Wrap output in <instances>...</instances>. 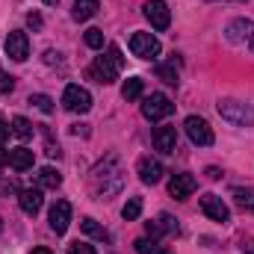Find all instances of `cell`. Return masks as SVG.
Here are the masks:
<instances>
[{"label": "cell", "instance_id": "6da1fadb", "mask_svg": "<svg viewBox=\"0 0 254 254\" xmlns=\"http://www.w3.org/2000/svg\"><path fill=\"white\" fill-rule=\"evenodd\" d=\"M219 116L237 127L254 125V110L246 107V104H240V101H219Z\"/></svg>", "mask_w": 254, "mask_h": 254}, {"label": "cell", "instance_id": "7a4b0ae2", "mask_svg": "<svg viewBox=\"0 0 254 254\" xmlns=\"http://www.w3.org/2000/svg\"><path fill=\"white\" fill-rule=\"evenodd\" d=\"M175 113V104L163 95V92H154V95H148L145 101H142V116L148 119V122H163L166 116H172Z\"/></svg>", "mask_w": 254, "mask_h": 254}, {"label": "cell", "instance_id": "3957f363", "mask_svg": "<svg viewBox=\"0 0 254 254\" xmlns=\"http://www.w3.org/2000/svg\"><path fill=\"white\" fill-rule=\"evenodd\" d=\"M130 51L139 60H157L160 57V39L151 33H133L130 36Z\"/></svg>", "mask_w": 254, "mask_h": 254}, {"label": "cell", "instance_id": "277c9868", "mask_svg": "<svg viewBox=\"0 0 254 254\" xmlns=\"http://www.w3.org/2000/svg\"><path fill=\"white\" fill-rule=\"evenodd\" d=\"M119 65L116 60L107 54V57H95V63L89 65V77L92 80H98V83H104V86H110V83H116V77H119Z\"/></svg>", "mask_w": 254, "mask_h": 254}, {"label": "cell", "instance_id": "5b68a950", "mask_svg": "<svg viewBox=\"0 0 254 254\" xmlns=\"http://www.w3.org/2000/svg\"><path fill=\"white\" fill-rule=\"evenodd\" d=\"M63 107L68 113H89V110H92V95H89L83 86H65Z\"/></svg>", "mask_w": 254, "mask_h": 254}, {"label": "cell", "instance_id": "8992f818", "mask_svg": "<svg viewBox=\"0 0 254 254\" xmlns=\"http://www.w3.org/2000/svg\"><path fill=\"white\" fill-rule=\"evenodd\" d=\"M184 127H187V136L192 139V145H201V148H207V145H213V130H210V125L201 119V116H190L187 122H184Z\"/></svg>", "mask_w": 254, "mask_h": 254}, {"label": "cell", "instance_id": "52a82bcc", "mask_svg": "<svg viewBox=\"0 0 254 254\" xmlns=\"http://www.w3.org/2000/svg\"><path fill=\"white\" fill-rule=\"evenodd\" d=\"M6 57L15 60V63H24L30 57V39H27V33L15 30V33L6 36Z\"/></svg>", "mask_w": 254, "mask_h": 254}, {"label": "cell", "instance_id": "ba28073f", "mask_svg": "<svg viewBox=\"0 0 254 254\" xmlns=\"http://www.w3.org/2000/svg\"><path fill=\"white\" fill-rule=\"evenodd\" d=\"M142 9H145V18L151 21V27H154V30H166V27L172 24V15H169L166 0H148Z\"/></svg>", "mask_w": 254, "mask_h": 254}, {"label": "cell", "instance_id": "9c48e42d", "mask_svg": "<svg viewBox=\"0 0 254 254\" xmlns=\"http://www.w3.org/2000/svg\"><path fill=\"white\" fill-rule=\"evenodd\" d=\"M201 210H204V216L207 219H213V222H231V210H228V204L219 198V195H204L201 198Z\"/></svg>", "mask_w": 254, "mask_h": 254}, {"label": "cell", "instance_id": "30bf717a", "mask_svg": "<svg viewBox=\"0 0 254 254\" xmlns=\"http://www.w3.org/2000/svg\"><path fill=\"white\" fill-rule=\"evenodd\" d=\"M154 148L160 154H175V148H178V130L169 127V125L157 127L154 130Z\"/></svg>", "mask_w": 254, "mask_h": 254}, {"label": "cell", "instance_id": "8fae6325", "mask_svg": "<svg viewBox=\"0 0 254 254\" xmlns=\"http://www.w3.org/2000/svg\"><path fill=\"white\" fill-rule=\"evenodd\" d=\"M71 225V204L68 201H57L51 207V231L54 234H65Z\"/></svg>", "mask_w": 254, "mask_h": 254}, {"label": "cell", "instance_id": "7c38bea8", "mask_svg": "<svg viewBox=\"0 0 254 254\" xmlns=\"http://www.w3.org/2000/svg\"><path fill=\"white\" fill-rule=\"evenodd\" d=\"M195 187H198V184H195L192 175H175L172 184H169V195L178 198V201H187L192 192H195Z\"/></svg>", "mask_w": 254, "mask_h": 254}, {"label": "cell", "instance_id": "4fadbf2b", "mask_svg": "<svg viewBox=\"0 0 254 254\" xmlns=\"http://www.w3.org/2000/svg\"><path fill=\"white\" fill-rule=\"evenodd\" d=\"M228 39L231 42H249V48L254 51V21H231L228 27Z\"/></svg>", "mask_w": 254, "mask_h": 254}, {"label": "cell", "instance_id": "5bb4252c", "mask_svg": "<svg viewBox=\"0 0 254 254\" xmlns=\"http://www.w3.org/2000/svg\"><path fill=\"white\" fill-rule=\"evenodd\" d=\"M139 181L142 184H160V178H163V166H160V160H151V157H142L139 160Z\"/></svg>", "mask_w": 254, "mask_h": 254}, {"label": "cell", "instance_id": "9a60e30c", "mask_svg": "<svg viewBox=\"0 0 254 254\" xmlns=\"http://www.w3.org/2000/svg\"><path fill=\"white\" fill-rule=\"evenodd\" d=\"M18 204H21V210L27 213V216H36L39 210H42V190H21L18 195Z\"/></svg>", "mask_w": 254, "mask_h": 254}, {"label": "cell", "instance_id": "2e32d148", "mask_svg": "<svg viewBox=\"0 0 254 254\" xmlns=\"http://www.w3.org/2000/svg\"><path fill=\"white\" fill-rule=\"evenodd\" d=\"M33 160H36V157H33V151H30V148H24V145L9 151V166H12L15 172H27V169H33Z\"/></svg>", "mask_w": 254, "mask_h": 254}, {"label": "cell", "instance_id": "e0dca14e", "mask_svg": "<svg viewBox=\"0 0 254 254\" xmlns=\"http://www.w3.org/2000/svg\"><path fill=\"white\" fill-rule=\"evenodd\" d=\"M148 237H163V234H178V222L172 216H160V222H148Z\"/></svg>", "mask_w": 254, "mask_h": 254}, {"label": "cell", "instance_id": "ac0fdd59", "mask_svg": "<svg viewBox=\"0 0 254 254\" xmlns=\"http://www.w3.org/2000/svg\"><path fill=\"white\" fill-rule=\"evenodd\" d=\"M98 0H74V18L77 21H89L95 12H98Z\"/></svg>", "mask_w": 254, "mask_h": 254}, {"label": "cell", "instance_id": "d6986e66", "mask_svg": "<svg viewBox=\"0 0 254 254\" xmlns=\"http://www.w3.org/2000/svg\"><path fill=\"white\" fill-rule=\"evenodd\" d=\"M39 184H42L45 190H57V187L63 184V175H60L57 169H51V166H45V169L39 172Z\"/></svg>", "mask_w": 254, "mask_h": 254}, {"label": "cell", "instance_id": "ffe728a7", "mask_svg": "<svg viewBox=\"0 0 254 254\" xmlns=\"http://www.w3.org/2000/svg\"><path fill=\"white\" fill-rule=\"evenodd\" d=\"M12 133H15L21 142H27V139L33 136V125H30L24 116H15V119H12Z\"/></svg>", "mask_w": 254, "mask_h": 254}, {"label": "cell", "instance_id": "44dd1931", "mask_svg": "<svg viewBox=\"0 0 254 254\" xmlns=\"http://www.w3.org/2000/svg\"><path fill=\"white\" fill-rule=\"evenodd\" d=\"M231 195H234V201H237L243 210L254 213V190H243V187H237V190L231 192Z\"/></svg>", "mask_w": 254, "mask_h": 254}, {"label": "cell", "instance_id": "7402d4cb", "mask_svg": "<svg viewBox=\"0 0 254 254\" xmlns=\"http://www.w3.org/2000/svg\"><path fill=\"white\" fill-rule=\"evenodd\" d=\"M122 95H125V101L142 98V80H139V77H130V80L125 83V89H122Z\"/></svg>", "mask_w": 254, "mask_h": 254}, {"label": "cell", "instance_id": "603a6c76", "mask_svg": "<svg viewBox=\"0 0 254 254\" xmlns=\"http://www.w3.org/2000/svg\"><path fill=\"white\" fill-rule=\"evenodd\" d=\"M136 254H163V246L160 240H136Z\"/></svg>", "mask_w": 254, "mask_h": 254}, {"label": "cell", "instance_id": "cb8c5ba5", "mask_svg": "<svg viewBox=\"0 0 254 254\" xmlns=\"http://www.w3.org/2000/svg\"><path fill=\"white\" fill-rule=\"evenodd\" d=\"M139 213H142V198H130L125 207H122V216H125L127 222H136Z\"/></svg>", "mask_w": 254, "mask_h": 254}, {"label": "cell", "instance_id": "d4e9b609", "mask_svg": "<svg viewBox=\"0 0 254 254\" xmlns=\"http://www.w3.org/2000/svg\"><path fill=\"white\" fill-rule=\"evenodd\" d=\"M80 228H83L89 237H98V240H110V234H107V231H104V228H101L95 219H83V222H80Z\"/></svg>", "mask_w": 254, "mask_h": 254}, {"label": "cell", "instance_id": "484cf974", "mask_svg": "<svg viewBox=\"0 0 254 254\" xmlns=\"http://www.w3.org/2000/svg\"><path fill=\"white\" fill-rule=\"evenodd\" d=\"M157 77H160L163 83H178V68H175V63L157 65Z\"/></svg>", "mask_w": 254, "mask_h": 254}, {"label": "cell", "instance_id": "4316f807", "mask_svg": "<svg viewBox=\"0 0 254 254\" xmlns=\"http://www.w3.org/2000/svg\"><path fill=\"white\" fill-rule=\"evenodd\" d=\"M86 45H89L92 51H101V48H104V33H101L98 27L86 30Z\"/></svg>", "mask_w": 254, "mask_h": 254}, {"label": "cell", "instance_id": "83f0119b", "mask_svg": "<svg viewBox=\"0 0 254 254\" xmlns=\"http://www.w3.org/2000/svg\"><path fill=\"white\" fill-rule=\"evenodd\" d=\"M30 104L39 107L42 113H54V101H51L48 95H30Z\"/></svg>", "mask_w": 254, "mask_h": 254}, {"label": "cell", "instance_id": "f1b7e54d", "mask_svg": "<svg viewBox=\"0 0 254 254\" xmlns=\"http://www.w3.org/2000/svg\"><path fill=\"white\" fill-rule=\"evenodd\" d=\"M68 254H95V249L89 243H74V246H68Z\"/></svg>", "mask_w": 254, "mask_h": 254}, {"label": "cell", "instance_id": "f546056e", "mask_svg": "<svg viewBox=\"0 0 254 254\" xmlns=\"http://www.w3.org/2000/svg\"><path fill=\"white\" fill-rule=\"evenodd\" d=\"M12 86H15V77H9V74H3V71H0V95L12 92Z\"/></svg>", "mask_w": 254, "mask_h": 254}, {"label": "cell", "instance_id": "4dcf8cb0", "mask_svg": "<svg viewBox=\"0 0 254 254\" xmlns=\"http://www.w3.org/2000/svg\"><path fill=\"white\" fill-rule=\"evenodd\" d=\"M27 24H30L33 30H39V27H42V18H39L36 12H30V15H27Z\"/></svg>", "mask_w": 254, "mask_h": 254}, {"label": "cell", "instance_id": "1f68e13d", "mask_svg": "<svg viewBox=\"0 0 254 254\" xmlns=\"http://www.w3.org/2000/svg\"><path fill=\"white\" fill-rule=\"evenodd\" d=\"M6 136H9V125H6V122H0V145L6 142Z\"/></svg>", "mask_w": 254, "mask_h": 254}, {"label": "cell", "instance_id": "d6a6232c", "mask_svg": "<svg viewBox=\"0 0 254 254\" xmlns=\"http://www.w3.org/2000/svg\"><path fill=\"white\" fill-rule=\"evenodd\" d=\"M45 60H48V63L54 65V63H60V54H54V51H48V54H45Z\"/></svg>", "mask_w": 254, "mask_h": 254}, {"label": "cell", "instance_id": "836d02e7", "mask_svg": "<svg viewBox=\"0 0 254 254\" xmlns=\"http://www.w3.org/2000/svg\"><path fill=\"white\" fill-rule=\"evenodd\" d=\"M243 252H246V254H254V243H252V240H246V243H243Z\"/></svg>", "mask_w": 254, "mask_h": 254}, {"label": "cell", "instance_id": "e575fe53", "mask_svg": "<svg viewBox=\"0 0 254 254\" xmlns=\"http://www.w3.org/2000/svg\"><path fill=\"white\" fill-rule=\"evenodd\" d=\"M3 163H9V154H6V151H3V145H0V166H3Z\"/></svg>", "mask_w": 254, "mask_h": 254}, {"label": "cell", "instance_id": "d590c367", "mask_svg": "<svg viewBox=\"0 0 254 254\" xmlns=\"http://www.w3.org/2000/svg\"><path fill=\"white\" fill-rule=\"evenodd\" d=\"M33 254H54L51 249H33Z\"/></svg>", "mask_w": 254, "mask_h": 254}, {"label": "cell", "instance_id": "8d00e7d4", "mask_svg": "<svg viewBox=\"0 0 254 254\" xmlns=\"http://www.w3.org/2000/svg\"><path fill=\"white\" fill-rule=\"evenodd\" d=\"M45 3H48V6H57V3H60V0H45Z\"/></svg>", "mask_w": 254, "mask_h": 254}]
</instances>
